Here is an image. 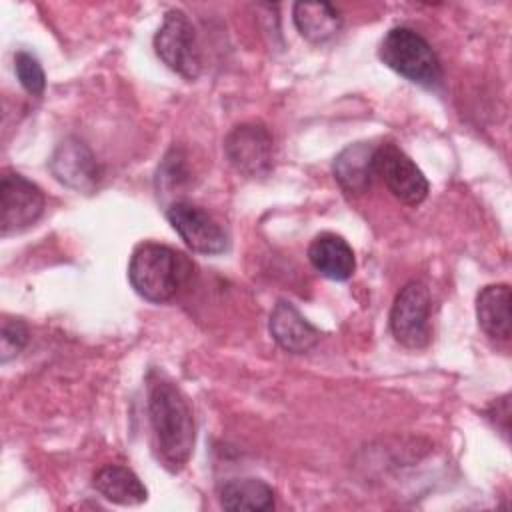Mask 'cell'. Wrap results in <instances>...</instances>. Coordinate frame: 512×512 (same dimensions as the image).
Returning a JSON list of instances; mask_svg holds the SVG:
<instances>
[{
  "label": "cell",
  "instance_id": "1",
  "mask_svg": "<svg viewBox=\"0 0 512 512\" xmlns=\"http://www.w3.org/2000/svg\"><path fill=\"white\" fill-rule=\"evenodd\" d=\"M146 394L158 460L170 472H178L194 452L196 424L192 406L180 386L160 370L148 372Z\"/></svg>",
  "mask_w": 512,
  "mask_h": 512
},
{
  "label": "cell",
  "instance_id": "2",
  "mask_svg": "<svg viewBox=\"0 0 512 512\" xmlns=\"http://www.w3.org/2000/svg\"><path fill=\"white\" fill-rule=\"evenodd\" d=\"M190 262L184 254L158 242H140L130 256L128 280L136 294L154 304L176 296L186 280Z\"/></svg>",
  "mask_w": 512,
  "mask_h": 512
},
{
  "label": "cell",
  "instance_id": "3",
  "mask_svg": "<svg viewBox=\"0 0 512 512\" xmlns=\"http://www.w3.org/2000/svg\"><path fill=\"white\" fill-rule=\"evenodd\" d=\"M378 56L388 68L420 86H434L442 78V66L434 48L408 26L388 30L380 42Z\"/></svg>",
  "mask_w": 512,
  "mask_h": 512
},
{
  "label": "cell",
  "instance_id": "4",
  "mask_svg": "<svg viewBox=\"0 0 512 512\" xmlns=\"http://www.w3.org/2000/svg\"><path fill=\"white\" fill-rule=\"evenodd\" d=\"M154 50L158 58L182 78H198L202 70L200 46L194 24L190 22L186 12L172 8L164 14V20L154 34Z\"/></svg>",
  "mask_w": 512,
  "mask_h": 512
},
{
  "label": "cell",
  "instance_id": "5",
  "mask_svg": "<svg viewBox=\"0 0 512 512\" xmlns=\"http://www.w3.org/2000/svg\"><path fill=\"white\" fill-rule=\"evenodd\" d=\"M390 330L406 348H424L430 340V290L412 280L400 288L390 310Z\"/></svg>",
  "mask_w": 512,
  "mask_h": 512
},
{
  "label": "cell",
  "instance_id": "6",
  "mask_svg": "<svg viewBox=\"0 0 512 512\" xmlns=\"http://www.w3.org/2000/svg\"><path fill=\"white\" fill-rule=\"evenodd\" d=\"M224 154L232 168L246 178H262L274 164V140L264 124L244 122L224 138Z\"/></svg>",
  "mask_w": 512,
  "mask_h": 512
},
{
  "label": "cell",
  "instance_id": "7",
  "mask_svg": "<svg viewBox=\"0 0 512 512\" xmlns=\"http://www.w3.org/2000/svg\"><path fill=\"white\" fill-rule=\"evenodd\" d=\"M40 186L18 172H2L0 180V230L2 236L18 234L38 222L44 212Z\"/></svg>",
  "mask_w": 512,
  "mask_h": 512
},
{
  "label": "cell",
  "instance_id": "8",
  "mask_svg": "<svg viewBox=\"0 0 512 512\" xmlns=\"http://www.w3.org/2000/svg\"><path fill=\"white\" fill-rule=\"evenodd\" d=\"M374 170L376 176L384 180L392 196L398 198L402 204L418 206L426 200L430 184L424 172L396 144L376 146Z\"/></svg>",
  "mask_w": 512,
  "mask_h": 512
},
{
  "label": "cell",
  "instance_id": "9",
  "mask_svg": "<svg viewBox=\"0 0 512 512\" xmlns=\"http://www.w3.org/2000/svg\"><path fill=\"white\" fill-rule=\"evenodd\" d=\"M166 218L184 244L198 254H220L228 246L222 226L200 206L176 200L166 208Z\"/></svg>",
  "mask_w": 512,
  "mask_h": 512
},
{
  "label": "cell",
  "instance_id": "10",
  "mask_svg": "<svg viewBox=\"0 0 512 512\" xmlns=\"http://www.w3.org/2000/svg\"><path fill=\"white\" fill-rule=\"evenodd\" d=\"M50 170L58 182L84 194L94 192L102 178L96 156L78 138H66L56 146L50 158Z\"/></svg>",
  "mask_w": 512,
  "mask_h": 512
},
{
  "label": "cell",
  "instance_id": "11",
  "mask_svg": "<svg viewBox=\"0 0 512 512\" xmlns=\"http://www.w3.org/2000/svg\"><path fill=\"white\" fill-rule=\"evenodd\" d=\"M268 328L276 344L290 354H304L312 350L320 340L318 328H314L298 312V308L286 300H280L274 306Z\"/></svg>",
  "mask_w": 512,
  "mask_h": 512
},
{
  "label": "cell",
  "instance_id": "12",
  "mask_svg": "<svg viewBox=\"0 0 512 512\" xmlns=\"http://www.w3.org/2000/svg\"><path fill=\"white\" fill-rule=\"evenodd\" d=\"M308 260L324 278L344 282L356 270L352 246L338 234L322 232L308 246Z\"/></svg>",
  "mask_w": 512,
  "mask_h": 512
},
{
  "label": "cell",
  "instance_id": "13",
  "mask_svg": "<svg viewBox=\"0 0 512 512\" xmlns=\"http://www.w3.org/2000/svg\"><path fill=\"white\" fill-rule=\"evenodd\" d=\"M374 154H376V146L368 142H356L346 146L334 158L332 172L344 192L364 194L370 188L372 178L376 176Z\"/></svg>",
  "mask_w": 512,
  "mask_h": 512
},
{
  "label": "cell",
  "instance_id": "14",
  "mask_svg": "<svg viewBox=\"0 0 512 512\" xmlns=\"http://www.w3.org/2000/svg\"><path fill=\"white\" fill-rule=\"evenodd\" d=\"M92 486L100 496L120 506H138L148 500V490L142 480L122 464H106L98 468Z\"/></svg>",
  "mask_w": 512,
  "mask_h": 512
},
{
  "label": "cell",
  "instance_id": "15",
  "mask_svg": "<svg viewBox=\"0 0 512 512\" xmlns=\"http://www.w3.org/2000/svg\"><path fill=\"white\" fill-rule=\"evenodd\" d=\"M476 318L490 338L510 340V286H484L476 296Z\"/></svg>",
  "mask_w": 512,
  "mask_h": 512
},
{
  "label": "cell",
  "instance_id": "16",
  "mask_svg": "<svg viewBox=\"0 0 512 512\" xmlns=\"http://www.w3.org/2000/svg\"><path fill=\"white\" fill-rule=\"evenodd\" d=\"M292 16L298 32L314 44L334 38L342 28L340 12L328 2H296Z\"/></svg>",
  "mask_w": 512,
  "mask_h": 512
},
{
  "label": "cell",
  "instance_id": "17",
  "mask_svg": "<svg viewBox=\"0 0 512 512\" xmlns=\"http://www.w3.org/2000/svg\"><path fill=\"white\" fill-rule=\"evenodd\" d=\"M220 504L226 510H272L274 490L260 478H234L222 484Z\"/></svg>",
  "mask_w": 512,
  "mask_h": 512
},
{
  "label": "cell",
  "instance_id": "18",
  "mask_svg": "<svg viewBox=\"0 0 512 512\" xmlns=\"http://www.w3.org/2000/svg\"><path fill=\"white\" fill-rule=\"evenodd\" d=\"M14 72L22 88L32 96H42L46 88V76L38 58L26 50L14 54Z\"/></svg>",
  "mask_w": 512,
  "mask_h": 512
},
{
  "label": "cell",
  "instance_id": "19",
  "mask_svg": "<svg viewBox=\"0 0 512 512\" xmlns=\"http://www.w3.org/2000/svg\"><path fill=\"white\" fill-rule=\"evenodd\" d=\"M2 362L18 356L28 342V326L18 318H4L2 320Z\"/></svg>",
  "mask_w": 512,
  "mask_h": 512
}]
</instances>
